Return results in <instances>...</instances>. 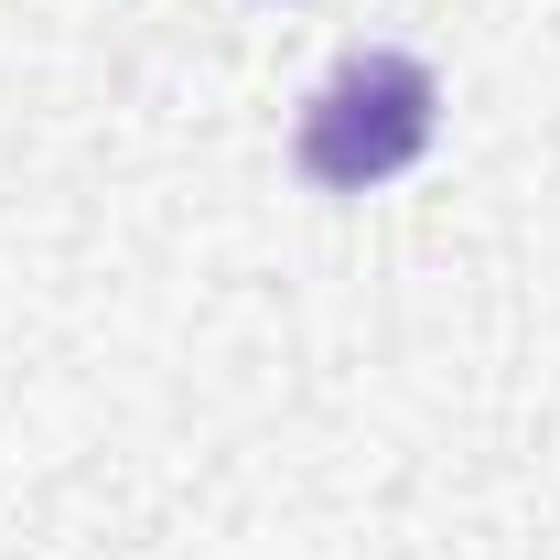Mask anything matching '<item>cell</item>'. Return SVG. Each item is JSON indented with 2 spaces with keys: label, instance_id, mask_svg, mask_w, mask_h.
Returning <instances> with one entry per match:
<instances>
[{
  "label": "cell",
  "instance_id": "cell-1",
  "mask_svg": "<svg viewBox=\"0 0 560 560\" xmlns=\"http://www.w3.org/2000/svg\"><path fill=\"white\" fill-rule=\"evenodd\" d=\"M431 119H442L431 66H410V55H355L302 108V173L335 184V195H366V184L410 173L420 151H431Z\"/></svg>",
  "mask_w": 560,
  "mask_h": 560
}]
</instances>
